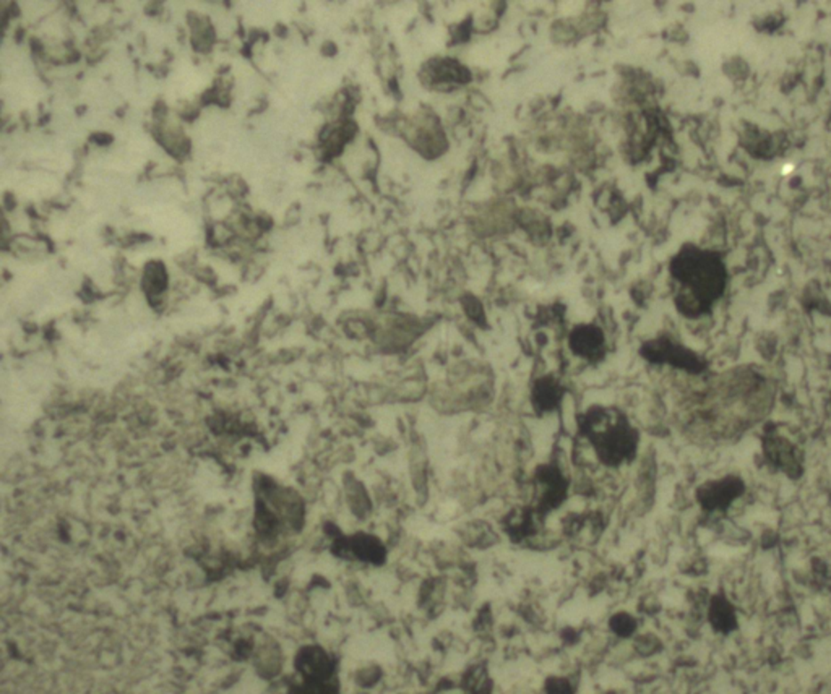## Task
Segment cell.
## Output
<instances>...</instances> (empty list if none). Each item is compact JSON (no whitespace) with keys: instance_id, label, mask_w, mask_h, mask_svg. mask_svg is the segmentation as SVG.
<instances>
[{"instance_id":"obj_3","label":"cell","mask_w":831,"mask_h":694,"mask_svg":"<svg viewBox=\"0 0 831 694\" xmlns=\"http://www.w3.org/2000/svg\"><path fill=\"white\" fill-rule=\"evenodd\" d=\"M673 275L683 286L677 306L687 315L700 314L721 292V273L716 267L700 259L681 257L673 265Z\"/></svg>"},{"instance_id":"obj_16","label":"cell","mask_w":831,"mask_h":694,"mask_svg":"<svg viewBox=\"0 0 831 694\" xmlns=\"http://www.w3.org/2000/svg\"><path fill=\"white\" fill-rule=\"evenodd\" d=\"M711 621L716 628H721V630L728 631L734 626L736 623V617H734V610L731 609L728 602L724 599H715L713 603H711Z\"/></svg>"},{"instance_id":"obj_7","label":"cell","mask_w":831,"mask_h":694,"mask_svg":"<svg viewBox=\"0 0 831 694\" xmlns=\"http://www.w3.org/2000/svg\"><path fill=\"white\" fill-rule=\"evenodd\" d=\"M746 483L739 475H724L721 479L705 482L697 491V501L707 513L726 509L742 497Z\"/></svg>"},{"instance_id":"obj_8","label":"cell","mask_w":831,"mask_h":694,"mask_svg":"<svg viewBox=\"0 0 831 694\" xmlns=\"http://www.w3.org/2000/svg\"><path fill=\"white\" fill-rule=\"evenodd\" d=\"M536 497H538V509L541 513H547L551 509L559 508L562 501L567 495V482L561 471L555 466H541L536 473Z\"/></svg>"},{"instance_id":"obj_10","label":"cell","mask_w":831,"mask_h":694,"mask_svg":"<svg viewBox=\"0 0 831 694\" xmlns=\"http://www.w3.org/2000/svg\"><path fill=\"white\" fill-rule=\"evenodd\" d=\"M422 333H424V326L416 316L395 315L388 318L383 324L379 341L382 343V346H393L395 349H398V347H406L414 339H418V336Z\"/></svg>"},{"instance_id":"obj_15","label":"cell","mask_w":831,"mask_h":694,"mask_svg":"<svg viewBox=\"0 0 831 694\" xmlns=\"http://www.w3.org/2000/svg\"><path fill=\"white\" fill-rule=\"evenodd\" d=\"M275 642V641H273ZM265 644L257 652V670L263 676H275L280 672L281 652L276 644Z\"/></svg>"},{"instance_id":"obj_12","label":"cell","mask_w":831,"mask_h":694,"mask_svg":"<svg viewBox=\"0 0 831 694\" xmlns=\"http://www.w3.org/2000/svg\"><path fill=\"white\" fill-rule=\"evenodd\" d=\"M296 666L304 680H330L333 675V662L325 650L318 648L302 649Z\"/></svg>"},{"instance_id":"obj_14","label":"cell","mask_w":831,"mask_h":694,"mask_svg":"<svg viewBox=\"0 0 831 694\" xmlns=\"http://www.w3.org/2000/svg\"><path fill=\"white\" fill-rule=\"evenodd\" d=\"M349 548L359 560H365V562H371V563H382L383 560H385V548L375 537H353Z\"/></svg>"},{"instance_id":"obj_4","label":"cell","mask_w":831,"mask_h":694,"mask_svg":"<svg viewBox=\"0 0 831 694\" xmlns=\"http://www.w3.org/2000/svg\"><path fill=\"white\" fill-rule=\"evenodd\" d=\"M762 451L766 464L778 473L797 481L803 474V454L787 436L768 427L762 436Z\"/></svg>"},{"instance_id":"obj_13","label":"cell","mask_w":831,"mask_h":694,"mask_svg":"<svg viewBox=\"0 0 831 694\" xmlns=\"http://www.w3.org/2000/svg\"><path fill=\"white\" fill-rule=\"evenodd\" d=\"M562 395L563 391L555 379H542L534 387L532 403L538 412H551L561 404Z\"/></svg>"},{"instance_id":"obj_1","label":"cell","mask_w":831,"mask_h":694,"mask_svg":"<svg viewBox=\"0 0 831 694\" xmlns=\"http://www.w3.org/2000/svg\"><path fill=\"white\" fill-rule=\"evenodd\" d=\"M773 389L762 375L738 373L721 379L695 403L693 422L699 432L716 440L742 435L770 412Z\"/></svg>"},{"instance_id":"obj_9","label":"cell","mask_w":831,"mask_h":694,"mask_svg":"<svg viewBox=\"0 0 831 694\" xmlns=\"http://www.w3.org/2000/svg\"><path fill=\"white\" fill-rule=\"evenodd\" d=\"M570 349L575 355L589 362H599L606 354V338L595 324L577 326L569 338Z\"/></svg>"},{"instance_id":"obj_11","label":"cell","mask_w":831,"mask_h":694,"mask_svg":"<svg viewBox=\"0 0 831 694\" xmlns=\"http://www.w3.org/2000/svg\"><path fill=\"white\" fill-rule=\"evenodd\" d=\"M642 354L648 361L669 362L671 365L693 371V373L700 371L701 369L700 362L697 361L695 355H691V352L683 351L671 343L654 341V343L644 344L642 347Z\"/></svg>"},{"instance_id":"obj_6","label":"cell","mask_w":831,"mask_h":694,"mask_svg":"<svg viewBox=\"0 0 831 694\" xmlns=\"http://www.w3.org/2000/svg\"><path fill=\"white\" fill-rule=\"evenodd\" d=\"M419 80L427 90L443 93L469 84L471 72L457 59L434 57L420 65Z\"/></svg>"},{"instance_id":"obj_2","label":"cell","mask_w":831,"mask_h":694,"mask_svg":"<svg viewBox=\"0 0 831 694\" xmlns=\"http://www.w3.org/2000/svg\"><path fill=\"white\" fill-rule=\"evenodd\" d=\"M579 432L588 438L599 459L609 467L634 461L638 450V432L620 411L589 409L579 417Z\"/></svg>"},{"instance_id":"obj_5","label":"cell","mask_w":831,"mask_h":694,"mask_svg":"<svg viewBox=\"0 0 831 694\" xmlns=\"http://www.w3.org/2000/svg\"><path fill=\"white\" fill-rule=\"evenodd\" d=\"M404 137L410 147L426 159L439 158L449 149V141L439 119L429 112L414 116L406 127Z\"/></svg>"}]
</instances>
